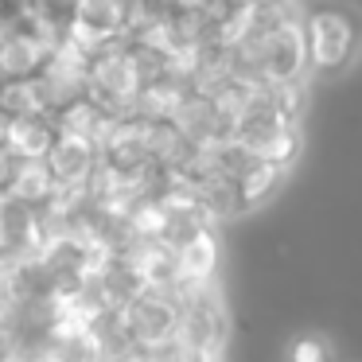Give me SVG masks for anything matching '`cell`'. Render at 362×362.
<instances>
[{
  "mask_svg": "<svg viewBox=\"0 0 362 362\" xmlns=\"http://www.w3.org/2000/svg\"><path fill=\"white\" fill-rule=\"evenodd\" d=\"M308 74L335 78L362 59V12L351 0H315L300 16Z\"/></svg>",
  "mask_w": 362,
  "mask_h": 362,
  "instance_id": "cell-1",
  "label": "cell"
},
{
  "mask_svg": "<svg viewBox=\"0 0 362 362\" xmlns=\"http://www.w3.org/2000/svg\"><path fill=\"white\" fill-rule=\"evenodd\" d=\"M234 144L250 160L284 172L300 156V121L281 113V110H253L238 121Z\"/></svg>",
  "mask_w": 362,
  "mask_h": 362,
  "instance_id": "cell-2",
  "label": "cell"
},
{
  "mask_svg": "<svg viewBox=\"0 0 362 362\" xmlns=\"http://www.w3.org/2000/svg\"><path fill=\"white\" fill-rule=\"evenodd\" d=\"M43 164H47L55 187H63V191H82V187L90 183V175H94V168L102 164V156H98V144L82 141V136L59 133Z\"/></svg>",
  "mask_w": 362,
  "mask_h": 362,
  "instance_id": "cell-3",
  "label": "cell"
},
{
  "mask_svg": "<svg viewBox=\"0 0 362 362\" xmlns=\"http://www.w3.org/2000/svg\"><path fill=\"white\" fill-rule=\"evenodd\" d=\"M51 195H55V180H51L47 164H43V160H20V168H16V175H12L8 195L4 199L35 211V206H47Z\"/></svg>",
  "mask_w": 362,
  "mask_h": 362,
  "instance_id": "cell-4",
  "label": "cell"
},
{
  "mask_svg": "<svg viewBox=\"0 0 362 362\" xmlns=\"http://www.w3.org/2000/svg\"><path fill=\"white\" fill-rule=\"evenodd\" d=\"M175 253H180L183 281H191V284L214 281V269H218V238H214V230H199Z\"/></svg>",
  "mask_w": 362,
  "mask_h": 362,
  "instance_id": "cell-5",
  "label": "cell"
},
{
  "mask_svg": "<svg viewBox=\"0 0 362 362\" xmlns=\"http://www.w3.org/2000/svg\"><path fill=\"white\" fill-rule=\"evenodd\" d=\"M284 362H339L335 343L323 331H296L284 346Z\"/></svg>",
  "mask_w": 362,
  "mask_h": 362,
  "instance_id": "cell-6",
  "label": "cell"
},
{
  "mask_svg": "<svg viewBox=\"0 0 362 362\" xmlns=\"http://www.w3.org/2000/svg\"><path fill=\"white\" fill-rule=\"evenodd\" d=\"M16 168H20V160L12 156L8 148H0V195H8V183H12V175H16Z\"/></svg>",
  "mask_w": 362,
  "mask_h": 362,
  "instance_id": "cell-7",
  "label": "cell"
},
{
  "mask_svg": "<svg viewBox=\"0 0 362 362\" xmlns=\"http://www.w3.org/2000/svg\"><path fill=\"white\" fill-rule=\"evenodd\" d=\"M4 28H8V20H4V16H0V40H4Z\"/></svg>",
  "mask_w": 362,
  "mask_h": 362,
  "instance_id": "cell-8",
  "label": "cell"
}]
</instances>
